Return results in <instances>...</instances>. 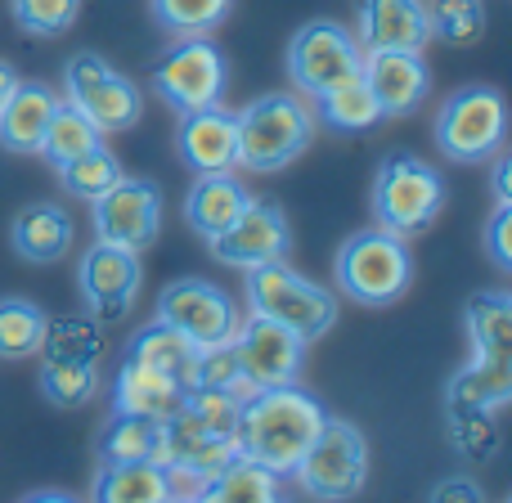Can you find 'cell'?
<instances>
[{"label":"cell","mask_w":512,"mask_h":503,"mask_svg":"<svg viewBox=\"0 0 512 503\" xmlns=\"http://www.w3.org/2000/svg\"><path fill=\"white\" fill-rule=\"evenodd\" d=\"M324 418V405L310 391H301L297 382L252 391L239 405V427H234L239 459L274 472V477H292V468L310 450Z\"/></svg>","instance_id":"obj_1"},{"label":"cell","mask_w":512,"mask_h":503,"mask_svg":"<svg viewBox=\"0 0 512 503\" xmlns=\"http://www.w3.org/2000/svg\"><path fill=\"white\" fill-rule=\"evenodd\" d=\"M234 131H239V167L252 176H274L315 144V113L301 95L274 90L234 113Z\"/></svg>","instance_id":"obj_2"},{"label":"cell","mask_w":512,"mask_h":503,"mask_svg":"<svg viewBox=\"0 0 512 503\" xmlns=\"http://www.w3.org/2000/svg\"><path fill=\"white\" fill-rule=\"evenodd\" d=\"M445 207V180L432 162L414 158V153H387L373 171L369 185V212L378 230L396 234V239H414V234L432 230V221Z\"/></svg>","instance_id":"obj_3"},{"label":"cell","mask_w":512,"mask_h":503,"mask_svg":"<svg viewBox=\"0 0 512 503\" xmlns=\"http://www.w3.org/2000/svg\"><path fill=\"white\" fill-rule=\"evenodd\" d=\"M333 279L355 306H391L414 283V256L409 239L387 230H355L333 256Z\"/></svg>","instance_id":"obj_4"},{"label":"cell","mask_w":512,"mask_h":503,"mask_svg":"<svg viewBox=\"0 0 512 503\" xmlns=\"http://www.w3.org/2000/svg\"><path fill=\"white\" fill-rule=\"evenodd\" d=\"M248 306L252 315L292 328L301 342H319L337 324V297L324 283H310L306 274H297L288 261L248 270Z\"/></svg>","instance_id":"obj_5"},{"label":"cell","mask_w":512,"mask_h":503,"mask_svg":"<svg viewBox=\"0 0 512 503\" xmlns=\"http://www.w3.org/2000/svg\"><path fill=\"white\" fill-rule=\"evenodd\" d=\"M508 140V104L495 86H463L436 113V144L450 162L477 167L490 162Z\"/></svg>","instance_id":"obj_6"},{"label":"cell","mask_w":512,"mask_h":503,"mask_svg":"<svg viewBox=\"0 0 512 503\" xmlns=\"http://www.w3.org/2000/svg\"><path fill=\"white\" fill-rule=\"evenodd\" d=\"M63 90H68V104L99 135H122L144 117V90L95 50L72 54L63 68Z\"/></svg>","instance_id":"obj_7"},{"label":"cell","mask_w":512,"mask_h":503,"mask_svg":"<svg viewBox=\"0 0 512 503\" xmlns=\"http://www.w3.org/2000/svg\"><path fill=\"white\" fill-rule=\"evenodd\" d=\"M292 477L310 499L324 503L355 499L364 490V481H369V441H364L360 427L342 423V418H324V427L315 432V441L292 468Z\"/></svg>","instance_id":"obj_8"},{"label":"cell","mask_w":512,"mask_h":503,"mask_svg":"<svg viewBox=\"0 0 512 503\" xmlns=\"http://www.w3.org/2000/svg\"><path fill=\"white\" fill-rule=\"evenodd\" d=\"M230 86V63L212 36H176L153 63V95L176 113L221 104Z\"/></svg>","instance_id":"obj_9"},{"label":"cell","mask_w":512,"mask_h":503,"mask_svg":"<svg viewBox=\"0 0 512 503\" xmlns=\"http://www.w3.org/2000/svg\"><path fill=\"white\" fill-rule=\"evenodd\" d=\"M360 63H364V50H360V41H355V32L333 23V18H310V23H301L288 41V54H283L288 81L297 86V95H306V99L360 77Z\"/></svg>","instance_id":"obj_10"},{"label":"cell","mask_w":512,"mask_h":503,"mask_svg":"<svg viewBox=\"0 0 512 503\" xmlns=\"http://www.w3.org/2000/svg\"><path fill=\"white\" fill-rule=\"evenodd\" d=\"M158 319L171 324L185 342H194L198 351H216L230 346L239 333V306L225 288L207 279H176L158 292Z\"/></svg>","instance_id":"obj_11"},{"label":"cell","mask_w":512,"mask_h":503,"mask_svg":"<svg viewBox=\"0 0 512 503\" xmlns=\"http://www.w3.org/2000/svg\"><path fill=\"white\" fill-rule=\"evenodd\" d=\"M95 212V239L99 243H113V248H126V252H144L153 248L162 230V189L153 180H131L122 176L108 194H99Z\"/></svg>","instance_id":"obj_12"},{"label":"cell","mask_w":512,"mask_h":503,"mask_svg":"<svg viewBox=\"0 0 512 503\" xmlns=\"http://www.w3.org/2000/svg\"><path fill=\"white\" fill-rule=\"evenodd\" d=\"M140 283H144L140 252L113 248V243H95V248L81 252L77 288L90 319H99V324H113V319L131 315L135 297H140Z\"/></svg>","instance_id":"obj_13"},{"label":"cell","mask_w":512,"mask_h":503,"mask_svg":"<svg viewBox=\"0 0 512 503\" xmlns=\"http://www.w3.org/2000/svg\"><path fill=\"white\" fill-rule=\"evenodd\" d=\"M212 256L221 265H234V270H256V265H274L288 261L292 252V225L283 216V207L274 198H248V207L239 212V221L230 225L225 234H216Z\"/></svg>","instance_id":"obj_14"},{"label":"cell","mask_w":512,"mask_h":503,"mask_svg":"<svg viewBox=\"0 0 512 503\" xmlns=\"http://www.w3.org/2000/svg\"><path fill=\"white\" fill-rule=\"evenodd\" d=\"M306 346L292 328L274 324L265 315H248L239 319V333H234L230 351L239 360L243 378L252 382L256 391L261 387H283V382H297L301 364H306Z\"/></svg>","instance_id":"obj_15"},{"label":"cell","mask_w":512,"mask_h":503,"mask_svg":"<svg viewBox=\"0 0 512 503\" xmlns=\"http://www.w3.org/2000/svg\"><path fill=\"white\" fill-rule=\"evenodd\" d=\"M360 77L378 99L382 117H409L432 95V68L418 50H369Z\"/></svg>","instance_id":"obj_16"},{"label":"cell","mask_w":512,"mask_h":503,"mask_svg":"<svg viewBox=\"0 0 512 503\" xmlns=\"http://www.w3.org/2000/svg\"><path fill=\"white\" fill-rule=\"evenodd\" d=\"M176 153L194 176L234 171L239 167V131H234V113L225 104H207V108H194V113H180Z\"/></svg>","instance_id":"obj_17"},{"label":"cell","mask_w":512,"mask_h":503,"mask_svg":"<svg viewBox=\"0 0 512 503\" xmlns=\"http://www.w3.org/2000/svg\"><path fill=\"white\" fill-rule=\"evenodd\" d=\"M360 50H418L432 45L427 0H360Z\"/></svg>","instance_id":"obj_18"},{"label":"cell","mask_w":512,"mask_h":503,"mask_svg":"<svg viewBox=\"0 0 512 503\" xmlns=\"http://www.w3.org/2000/svg\"><path fill=\"white\" fill-rule=\"evenodd\" d=\"M248 185H243L234 171H216V176H198L189 185V198H185V221L189 230L198 234L203 243H212L216 234H225L239 212L248 207Z\"/></svg>","instance_id":"obj_19"},{"label":"cell","mask_w":512,"mask_h":503,"mask_svg":"<svg viewBox=\"0 0 512 503\" xmlns=\"http://www.w3.org/2000/svg\"><path fill=\"white\" fill-rule=\"evenodd\" d=\"M185 391L189 387L171 382L167 373L122 355V369H117V382H113V414H140V418H153V423H167L180 409Z\"/></svg>","instance_id":"obj_20"},{"label":"cell","mask_w":512,"mask_h":503,"mask_svg":"<svg viewBox=\"0 0 512 503\" xmlns=\"http://www.w3.org/2000/svg\"><path fill=\"white\" fill-rule=\"evenodd\" d=\"M9 243L27 265H54L72 248V216L59 203H32L14 216Z\"/></svg>","instance_id":"obj_21"},{"label":"cell","mask_w":512,"mask_h":503,"mask_svg":"<svg viewBox=\"0 0 512 503\" xmlns=\"http://www.w3.org/2000/svg\"><path fill=\"white\" fill-rule=\"evenodd\" d=\"M54 90L41 86V81H18L14 95L0 108V149L5 153H41L45 126H50L54 113Z\"/></svg>","instance_id":"obj_22"},{"label":"cell","mask_w":512,"mask_h":503,"mask_svg":"<svg viewBox=\"0 0 512 503\" xmlns=\"http://www.w3.org/2000/svg\"><path fill=\"white\" fill-rule=\"evenodd\" d=\"M463 324H468L472 360L512 364V297L504 288H490V292L468 297Z\"/></svg>","instance_id":"obj_23"},{"label":"cell","mask_w":512,"mask_h":503,"mask_svg":"<svg viewBox=\"0 0 512 503\" xmlns=\"http://www.w3.org/2000/svg\"><path fill=\"white\" fill-rule=\"evenodd\" d=\"M126 360H140V364H149V369L167 373V378L180 382V387H194L198 346L185 342L171 324L153 319V324H144V328H135L131 333V342H126Z\"/></svg>","instance_id":"obj_24"},{"label":"cell","mask_w":512,"mask_h":503,"mask_svg":"<svg viewBox=\"0 0 512 503\" xmlns=\"http://www.w3.org/2000/svg\"><path fill=\"white\" fill-rule=\"evenodd\" d=\"M167 472L158 463H99L90 503H167Z\"/></svg>","instance_id":"obj_25"},{"label":"cell","mask_w":512,"mask_h":503,"mask_svg":"<svg viewBox=\"0 0 512 503\" xmlns=\"http://www.w3.org/2000/svg\"><path fill=\"white\" fill-rule=\"evenodd\" d=\"M99 463H158L162 468V423L140 414H113L95 441Z\"/></svg>","instance_id":"obj_26"},{"label":"cell","mask_w":512,"mask_h":503,"mask_svg":"<svg viewBox=\"0 0 512 503\" xmlns=\"http://www.w3.org/2000/svg\"><path fill=\"white\" fill-rule=\"evenodd\" d=\"M512 396V364H490V360H468L450 378L445 405L450 409H486L499 414Z\"/></svg>","instance_id":"obj_27"},{"label":"cell","mask_w":512,"mask_h":503,"mask_svg":"<svg viewBox=\"0 0 512 503\" xmlns=\"http://www.w3.org/2000/svg\"><path fill=\"white\" fill-rule=\"evenodd\" d=\"M310 113H315V122L333 126V131H346V135L369 131V126L382 122V108H378V99H373V90L364 86V77H351V81H342V86L315 95Z\"/></svg>","instance_id":"obj_28"},{"label":"cell","mask_w":512,"mask_h":503,"mask_svg":"<svg viewBox=\"0 0 512 503\" xmlns=\"http://www.w3.org/2000/svg\"><path fill=\"white\" fill-rule=\"evenodd\" d=\"M45 328H50V315H45L36 301L0 297V360H27V355H41Z\"/></svg>","instance_id":"obj_29"},{"label":"cell","mask_w":512,"mask_h":503,"mask_svg":"<svg viewBox=\"0 0 512 503\" xmlns=\"http://www.w3.org/2000/svg\"><path fill=\"white\" fill-rule=\"evenodd\" d=\"M203 503H283L279 499V477L256 468L248 459H234L207 481Z\"/></svg>","instance_id":"obj_30"},{"label":"cell","mask_w":512,"mask_h":503,"mask_svg":"<svg viewBox=\"0 0 512 503\" xmlns=\"http://www.w3.org/2000/svg\"><path fill=\"white\" fill-rule=\"evenodd\" d=\"M149 14L171 36H212L234 14V0H149Z\"/></svg>","instance_id":"obj_31"},{"label":"cell","mask_w":512,"mask_h":503,"mask_svg":"<svg viewBox=\"0 0 512 503\" xmlns=\"http://www.w3.org/2000/svg\"><path fill=\"white\" fill-rule=\"evenodd\" d=\"M54 171H59V185L68 189L72 198H81V203H95L99 194H108V189L126 176L117 153L104 149V144H95V149H86L81 158L63 162V167H54Z\"/></svg>","instance_id":"obj_32"},{"label":"cell","mask_w":512,"mask_h":503,"mask_svg":"<svg viewBox=\"0 0 512 503\" xmlns=\"http://www.w3.org/2000/svg\"><path fill=\"white\" fill-rule=\"evenodd\" d=\"M95 144H104V135H99L68 99H59L50 113V126H45V140H41L45 162H50V167H63V162L81 158V153L95 149Z\"/></svg>","instance_id":"obj_33"},{"label":"cell","mask_w":512,"mask_h":503,"mask_svg":"<svg viewBox=\"0 0 512 503\" xmlns=\"http://www.w3.org/2000/svg\"><path fill=\"white\" fill-rule=\"evenodd\" d=\"M99 391V364L90 360H45L41 364V396L54 409H81Z\"/></svg>","instance_id":"obj_34"},{"label":"cell","mask_w":512,"mask_h":503,"mask_svg":"<svg viewBox=\"0 0 512 503\" xmlns=\"http://www.w3.org/2000/svg\"><path fill=\"white\" fill-rule=\"evenodd\" d=\"M427 23H432V41L477 45L486 36V5L481 0H432Z\"/></svg>","instance_id":"obj_35"},{"label":"cell","mask_w":512,"mask_h":503,"mask_svg":"<svg viewBox=\"0 0 512 503\" xmlns=\"http://www.w3.org/2000/svg\"><path fill=\"white\" fill-rule=\"evenodd\" d=\"M99 351H104V337H99V319H50L45 328L41 355L45 360H90L99 364Z\"/></svg>","instance_id":"obj_36"},{"label":"cell","mask_w":512,"mask_h":503,"mask_svg":"<svg viewBox=\"0 0 512 503\" xmlns=\"http://www.w3.org/2000/svg\"><path fill=\"white\" fill-rule=\"evenodd\" d=\"M9 14L27 36H63L81 18V0H9Z\"/></svg>","instance_id":"obj_37"},{"label":"cell","mask_w":512,"mask_h":503,"mask_svg":"<svg viewBox=\"0 0 512 503\" xmlns=\"http://www.w3.org/2000/svg\"><path fill=\"white\" fill-rule=\"evenodd\" d=\"M239 405L243 400H234L230 391L189 387L185 400H180V414L194 418L198 427H207V432H216V436H234V427H239Z\"/></svg>","instance_id":"obj_38"},{"label":"cell","mask_w":512,"mask_h":503,"mask_svg":"<svg viewBox=\"0 0 512 503\" xmlns=\"http://www.w3.org/2000/svg\"><path fill=\"white\" fill-rule=\"evenodd\" d=\"M450 436L459 445V454H468L477 463L499 450L495 414H486V409H450Z\"/></svg>","instance_id":"obj_39"},{"label":"cell","mask_w":512,"mask_h":503,"mask_svg":"<svg viewBox=\"0 0 512 503\" xmlns=\"http://www.w3.org/2000/svg\"><path fill=\"white\" fill-rule=\"evenodd\" d=\"M508 230H512V203H495V212H490V221H486V252H490V261H495L499 274H512Z\"/></svg>","instance_id":"obj_40"},{"label":"cell","mask_w":512,"mask_h":503,"mask_svg":"<svg viewBox=\"0 0 512 503\" xmlns=\"http://www.w3.org/2000/svg\"><path fill=\"white\" fill-rule=\"evenodd\" d=\"M427 503H486V495H481V486H472L468 477H445Z\"/></svg>","instance_id":"obj_41"},{"label":"cell","mask_w":512,"mask_h":503,"mask_svg":"<svg viewBox=\"0 0 512 503\" xmlns=\"http://www.w3.org/2000/svg\"><path fill=\"white\" fill-rule=\"evenodd\" d=\"M495 171H490V189H495V203H512V158L504 149L495 153Z\"/></svg>","instance_id":"obj_42"},{"label":"cell","mask_w":512,"mask_h":503,"mask_svg":"<svg viewBox=\"0 0 512 503\" xmlns=\"http://www.w3.org/2000/svg\"><path fill=\"white\" fill-rule=\"evenodd\" d=\"M18 81H23V77H18V72H14V63H5V59H0V108H5V99L14 95V86H18Z\"/></svg>","instance_id":"obj_43"},{"label":"cell","mask_w":512,"mask_h":503,"mask_svg":"<svg viewBox=\"0 0 512 503\" xmlns=\"http://www.w3.org/2000/svg\"><path fill=\"white\" fill-rule=\"evenodd\" d=\"M18 503H81V499L63 495V490H36V495H27V499H18Z\"/></svg>","instance_id":"obj_44"},{"label":"cell","mask_w":512,"mask_h":503,"mask_svg":"<svg viewBox=\"0 0 512 503\" xmlns=\"http://www.w3.org/2000/svg\"><path fill=\"white\" fill-rule=\"evenodd\" d=\"M167 503H203V499H167Z\"/></svg>","instance_id":"obj_45"}]
</instances>
